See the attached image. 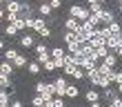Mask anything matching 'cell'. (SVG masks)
Wrapping results in <instances>:
<instances>
[{
	"label": "cell",
	"mask_w": 122,
	"mask_h": 107,
	"mask_svg": "<svg viewBox=\"0 0 122 107\" xmlns=\"http://www.w3.org/2000/svg\"><path fill=\"white\" fill-rule=\"evenodd\" d=\"M67 49L64 47H51V60H64Z\"/></svg>",
	"instance_id": "obj_13"
},
{
	"label": "cell",
	"mask_w": 122,
	"mask_h": 107,
	"mask_svg": "<svg viewBox=\"0 0 122 107\" xmlns=\"http://www.w3.org/2000/svg\"><path fill=\"white\" fill-rule=\"evenodd\" d=\"M98 87H100V89L111 87V80H109V78H104V76H100V78H98Z\"/></svg>",
	"instance_id": "obj_26"
},
{
	"label": "cell",
	"mask_w": 122,
	"mask_h": 107,
	"mask_svg": "<svg viewBox=\"0 0 122 107\" xmlns=\"http://www.w3.org/2000/svg\"><path fill=\"white\" fill-rule=\"evenodd\" d=\"M2 56H5V60L13 62V58H16V56H18V49H13V47H7L5 51H2Z\"/></svg>",
	"instance_id": "obj_20"
},
{
	"label": "cell",
	"mask_w": 122,
	"mask_h": 107,
	"mask_svg": "<svg viewBox=\"0 0 122 107\" xmlns=\"http://www.w3.org/2000/svg\"><path fill=\"white\" fill-rule=\"evenodd\" d=\"M118 9H120V13H122V2H118Z\"/></svg>",
	"instance_id": "obj_38"
},
{
	"label": "cell",
	"mask_w": 122,
	"mask_h": 107,
	"mask_svg": "<svg viewBox=\"0 0 122 107\" xmlns=\"http://www.w3.org/2000/svg\"><path fill=\"white\" fill-rule=\"evenodd\" d=\"M96 71H98L100 76H104V78H111V74H113V71H116V69H111V67H107L104 62H98V69H96Z\"/></svg>",
	"instance_id": "obj_17"
},
{
	"label": "cell",
	"mask_w": 122,
	"mask_h": 107,
	"mask_svg": "<svg viewBox=\"0 0 122 107\" xmlns=\"http://www.w3.org/2000/svg\"><path fill=\"white\" fill-rule=\"evenodd\" d=\"M9 107H25V105H22V101H18V98H13Z\"/></svg>",
	"instance_id": "obj_32"
},
{
	"label": "cell",
	"mask_w": 122,
	"mask_h": 107,
	"mask_svg": "<svg viewBox=\"0 0 122 107\" xmlns=\"http://www.w3.org/2000/svg\"><path fill=\"white\" fill-rule=\"evenodd\" d=\"M0 74H5V76H13V74H16V67H13L9 60H2V62H0Z\"/></svg>",
	"instance_id": "obj_10"
},
{
	"label": "cell",
	"mask_w": 122,
	"mask_h": 107,
	"mask_svg": "<svg viewBox=\"0 0 122 107\" xmlns=\"http://www.w3.org/2000/svg\"><path fill=\"white\" fill-rule=\"evenodd\" d=\"M13 27H16L18 31H25V29H27V25H25V20H20V18L16 20V23H13Z\"/></svg>",
	"instance_id": "obj_29"
},
{
	"label": "cell",
	"mask_w": 122,
	"mask_h": 107,
	"mask_svg": "<svg viewBox=\"0 0 122 107\" xmlns=\"http://www.w3.org/2000/svg\"><path fill=\"white\" fill-rule=\"evenodd\" d=\"M9 87H13V85H11V76L0 74V89H9Z\"/></svg>",
	"instance_id": "obj_23"
},
{
	"label": "cell",
	"mask_w": 122,
	"mask_h": 107,
	"mask_svg": "<svg viewBox=\"0 0 122 107\" xmlns=\"http://www.w3.org/2000/svg\"><path fill=\"white\" fill-rule=\"evenodd\" d=\"M89 107H104V103H102V101H98V103H89Z\"/></svg>",
	"instance_id": "obj_33"
},
{
	"label": "cell",
	"mask_w": 122,
	"mask_h": 107,
	"mask_svg": "<svg viewBox=\"0 0 122 107\" xmlns=\"http://www.w3.org/2000/svg\"><path fill=\"white\" fill-rule=\"evenodd\" d=\"M20 9H22V5L16 2V0H9V2H5V11H7V13H20Z\"/></svg>",
	"instance_id": "obj_11"
},
{
	"label": "cell",
	"mask_w": 122,
	"mask_h": 107,
	"mask_svg": "<svg viewBox=\"0 0 122 107\" xmlns=\"http://www.w3.org/2000/svg\"><path fill=\"white\" fill-rule=\"evenodd\" d=\"M49 7L56 11V9H60V7H62V2H60V0H51V2H49Z\"/></svg>",
	"instance_id": "obj_30"
},
{
	"label": "cell",
	"mask_w": 122,
	"mask_h": 107,
	"mask_svg": "<svg viewBox=\"0 0 122 107\" xmlns=\"http://www.w3.org/2000/svg\"><path fill=\"white\" fill-rule=\"evenodd\" d=\"M7 49V45H5V40H2V36H0V51H5Z\"/></svg>",
	"instance_id": "obj_34"
},
{
	"label": "cell",
	"mask_w": 122,
	"mask_h": 107,
	"mask_svg": "<svg viewBox=\"0 0 122 107\" xmlns=\"http://www.w3.org/2000/svg\"><path fill=\"white\" fill-rule=\"evenodd\" d=\"M31 105H33V107H42V105H45V98H42L40 94H36V96L31 98Z\"/></svg>",
	"instance_id": "obj_27"
},
{
	"label": "cell",
	"mask_w": 122,
	"mask_h": 107,
	"mask_svg": "<svg viewBox=\"0 0 122 107\" xmlns=\"http://www.w3.org/2000/svg\"><path fill=\"white\" fill-rule=\"evenodd\" d=\"M11 65L16 67V69H22V67H27V65H29V60H27V56H25V54H18L16 58H13V62H11Z\"/></svg>",
	"instance_id": "obj_15"
},
{
	"label": "cell",
	"mask_w": 122,
	"mask_h": 107,
	"mask_svg": "<svg viewBox=\"0 0 122 107\" xmlns=\"http://www.w3.org/2000/svg\"><path fill=\"white\" fill-rule=\"evenodd\" d=\"M80 96V89H78V85H69L67 87V94H64V98H78Z\"/></svg>",
	"instance_id": "obj_21"
},
{
	"label": "cell",
	"mask_w": 122,
	"mask_h": 107,
	"mask_svg": "<svg viewBox=\"0 0 122 107\" xmlns=\"http://www.w3.org/2000/svg\"><path fill=\"white\" fill-rule=\"evenodd\" d=\"M107 67H111V69H116L118 67V62H120V58H118V54H113V51H109V56H107V58L102 60Z\"/></svg>",
	"instance_id": "obj_12"
},
{
	"label": "cell",
	"mask_w": 122,
	"mask_h": 107,
	"mask_svg": "<svg viewBox=\"0 0 122 107\" xmlns=\"http://www.w3.org/2000/svg\"><path fill=\"white\" fill-rule=\"evenodd\" d=\"M5 36H9V38H16V36H18V29H16L13 25H7V27H5Z\"/></svg>",
	"instance_id": "obj_24"
},
{
	"label": "cell",
	"mask_w": 122,
	"mask_h": 107,
	"mask_svg": "<svg viewBox=\"0 0 122 107\" xmlns=\"http://www.w3.org/2000/svg\"><path fill=\"white\" fill-rule=\"evenodd\" d=\"M93 34H96V29H93L91 25H87V23H82V25H80V29L76 31L78 40H80V45H87V42H91Z\"/></svg>",
	"instance_id": "obj_3"
},
{
	"label": "cell",
	"mask_w": 122,
	"mask_h": 107,
	"mask_svg": "<svg viewBox=\"0 0 122 107\" xmlns=\"http://www.w3.org/2000/svg\"><path fill=\"white\" fill-rule=\"evenodd\" d=\"M116 54H118V58H120V60H122V47H120V49H118V51H116Z\"/></svg>",
	"instance_id": "obj_36"
},
{
	"label": "cell",
	"mask_w": 122,
	"mask_h": 107,
	"mask_svg": "<svg viewBox=\"0 0 122 107\" xmlns=\"http://www.w3.org/2000/svg\"><path fill=\"white\" fill-rule=\"evenodd\" d=\"M62 42H64V47H67L71 42H80V40H78L76 31H62Z\"/></svg>",
	"instance_id": "obj_16"
},
{
	"label": "cell",
	"mask_w": 122,
	"mask_h": 107,
	"mask_svg": "<svg viewBox=\"0 0 122 107\" xmlns=\"http://www.w3.org/2000/svg\"><path fill=\"white\" fill-rule=\"evenodd\" d=\"M0 20H5V7H0Z\"/></svg>",
	"instance_id": "obj_35"
},
{
	"label": "cell",
	"mask_w": 122,
	"mask_h": 107,
	"mask_svg": "<svg viewBox=\"0 0 122 107\" xmlns=\"http://www.w3.org/2000/svg\"><path fill=\"white\" fill-rule=\"evenodd\" d=\"M78 29H80V23L76 18H71V16L64 18V31H78Z\"/></svg>",
	"instance_id": "obj_8"
},
{
	"label": "cell",
	"mask_w": 122,
	"mask_h": 107,
	"mask_svg": "<svg viewBox=\"0 0 122 107\" xmlns=\"http://www.w3.org/2000/svg\"><path fill=\"white\" fill-rule=\"evenodd\" d=\"M84 98H87V103H98V101H100V91H98L96 87H93V89H87Z\"/></svg>",
	"instance_id": "obj_18"
},
{
	"label": "cell",
	"mask_w": 122,
	"mask_h": 107,
	"mask_svg": "<svg viewBox=\"0 0 122 107\" xmlns=\"http://www.w3.org/2000/svg\"><path fill=\"white\" fill-rule=\"evenodd\" d=\"M71 78H76V80H84V69L76 67V71H73V76H71Z\"/></svg>",
	"instance_id": "obj_28"
},
{
	"label": "cell",
	"mask_w": 122,
	"mask_h": 107,
	"mask_svg": "<svg viewBox=\"0 0 122 107\" xmlns=\"http://www.w3.org/2000/svg\"><path fill=\"white\" fill-rule=\"evenodd\" d=\"M20 45H22L25 49L36 47V38H33V34H25V36H20Z\"/></svg>",
	"instance_id": "obj_9"
},
{
	"label": "cell",
	"mask_w": 122,
	"mask_h": 107,
	"mask_svg": "<svg viewBox=\"0 0 122 107\" xmlns=\"http://www.w3.org/2000/svg\"><path fill=\"white\" fill-rule=\"evenodd\" d=\"M42 67H45V74H53V71H58V69H56V62H53V60H47Z\"/></svg>",
	"instance_id": "obj_25"
},
{
	"label": "cell",
	"mask_w": 122,
	"mask_h": 107,
	"mask_svg": "<svg viewBox=\"0 0 122 107\" xmlns=\"http://www.w3.org/2000/svg\"><path fill=\"white\" fill-rule=\"evenodd\" d=\"M80 69H84V71L98 69V60H93V58H82V62H80Z\"/></svg>",
	"instance_id": "obj_14"
},
{
	"label": "cell",
	"mask_w": 122,
	"mask_h": 107,
	"mask_svg": "<svg viewBox=\"0 0 122 107\" xmlns=\"http://www.w3.org/2000/svg\"><path fill=\"white\" fill-rule=\"evenodd\" d=\"M107 29H109L111 36H120V34H122V25H120V20H116V23H111Z\"/></svg>",
	"instance_id": "obj_19"
},
{
	"label": "cell",
	"mask_w": 122,
	"mask_h": 107,
	"mask_svg": "<svg viewBox=\"0 0 122 107\" xmlns=\"http://www.w3.org/2000/svg\"><path fill=\"white\" fill-rule=\"evenodd\" d=\"M53 87H56V98H64L69 83H67V78H64V76H58V78H53Z\"/></svg>",
	"instance_id": "obj_4"
},
{
	"label": "cell",
	"mask_w": 122,
	"mask_h": 107,
	"mask_svg": "<svg viewBox=\"0 0 122 107\" xmlns=\"http://www.w3.org/2000/svg\"><path fill=\"white\" fill-rule=\"evenodd\" d=\"M27 69H29V74H31V76H38L40 71H42V67H40V65H38L36 60H31L29 65H27Z\"/></svg>",
	"instance_id": "obj_22"
},
{
	"label": "cell",
	"mask_w": 122,
	"mask_h": 107,
	"mask_svg": "<svg viewBox=\"0 0 122 107\" xmlns=\"http://www.w3.org/2000/svg\"><path fill=\"white\" fill-rule=\"evenodd\" d=\"M45 107H53V101L51 103H45Z\"/></svg>",
	"instance_id": "obj_37"
},
{
	"label": "cell",
	"mask_w": 122,
	"mask_h": 107,
	"mask_svg": "<svg viewBox=\"0 0 122 107\" xmlns=\"http://www.w3.org/2000/svg\"><path fill=\"white\" fill-rule=\"evenodd\" d=\"M113 98H118V89H113V87L100 89V101H102V103H111Z\"/></svg>",
	"instance_id": "obj_6"
},
{
	"label": "cell",
	"mask_w": 122,
	"mask_h": 107,
	"mask_svg": "<svg viewBox=\"0 0 122 107\" xmlns=\"http://www.w3.org/2000/svg\"><path fill=\"white\" fill-rule=\"evenodd\" d=\"M87 9H89V13H100V11L107 9V5L102 2V0H89V2H87Z\"/></svg>",
	"instance_id": "obj_7"
},
{
	"label": "cell",
	"mask_w": 122,
	"mask_h": 107,
	"mask_svg": "<svg viewBox=\"0 0 122 107\" xmlns=\"http://www.w3.org/2000/svg\"><path fill=\"white\" fill-rule=\"evenodd\" d=\"M53 107H67V105H64L62 98H53Z\"/></svg>",
	"instance_id": "obj_31"
},
{
	"label": "cell",
	"mask_w": 122,
	"mask_h": 107,
	"mask_svg": "<svg viewBox=\"0 0 122 107\" xmlns=\"http://www.w3.org/2000/svg\"><path fill=\"white\" fill-rule=\"evenodd\" d=\"M100 16H102V25H100V27H109L111 23H116V11H113V9H109V7H107V9L102 11V13H100Z\"/></svg>",
	"instance_id": "obj_5"
},
{
	"label": "cell",
	"mask_w": 122,
	"mask_h": 107,
	"mask_svg": "<svg viewBox=\"0 0 122 107\" xmlns=\"http://www.w3.org/2000/svg\"><path fill=\"white\" fill-rule=\"evenodd\" d=\"M69 16L71 18H76L78 20V23H87V20H89V16H91V13H89V9H87V5H73V7H69Z\"/></svg>",
	"instance_id": "obj_2"
},
{
	"label": "cell",
	"mask_w": 122,
	"mask_h": 107,
	"mask_svg": "<svg viewBox=\"0 0 122 107\" xmlns=\"http://www.w3.org/2000/svg\"><path fill=\"white\" fill-rule=\"evenodd\" d=\"M33 49H36V54H38V56H36V62H38L40 67L45 65L47 60H51V49H49L47 42H36Z\"/></svg>",
	"instance_id": "obj_1"
}]
</instances>
